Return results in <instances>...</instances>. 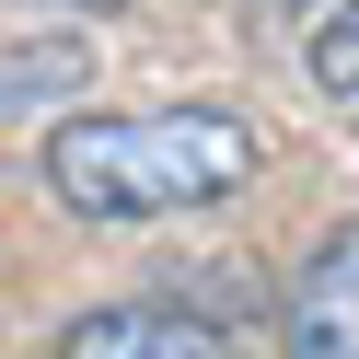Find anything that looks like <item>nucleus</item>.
Masks as SVG:
<instances>
[{
    "label": "nucleus",
    "mask_w": 359,
    "mask_h": 359,
    "mask_svg": "<svg viewBox=\"0 0 359 359\" xmlns=\"http://www.w3.org/2000/svg\"><path fill=\"white\" fill-rule=\"evenodd\" d=\"M47 12H128V0H47Z\"/></svg>",
    "instance_id": "obj_7"
},
{
    "label": "nucleus",
    "mask_w": 359,
    "mask_h": 359,
    "mask_svg": "<svg viewBox=\"0 0 359 359\" xmlns=\"http://www.w3.org/2000/svg\"><path fill=\"white\" fill-rule=\"evenodd\" d=\"M255 174H266V128L243 104H81L70 128H47V197L104 232L220 209Z\"/></svg>",
    "instance_id": "obj_1"
},
{
    "label": "nucleus",
    "mask_w": 359,
    "mask_h": 359,
    "mask_svg": "<svg viewBox=\"0 0 359 359\" xmlns=\"http://www.w3.org/2000/svg\"><path fill=\"white\" fill-rule=\"evenodd\" d=\"M290 12H313V0H243V24H290Z\"/></svg>",
    "instance_id": "obj_6"
},
{
    "label": "nucleus",
    "mask_w": 359,
    "mask_h": 359,
    "mask_svg": "<svg viewBox=\"0 0 359 359\" xmlns=\"http://www.w3.org/2000/svg\"><path fill=\"white\" fill-rule=\"evenodd\" d=\"M302 70H313V93H325V104H359V0H325V12H313Z\"/></svg>",
    "instance_id": "obj_5"
},
{
    "label": "nucleus",
    "mask_w": 359,
    "mask_h": 359,
    "mask_svg": "<svg viewBox=\"0 0 359 359\" xmlns=\"http://www.w3.org/2000/svg\"><path fill=\"white\" fill-rule=\"evenodd\" d=\"M278 359H359V220H325L278 290Z\"/></svg>",
    "instance_id": "obj_2"
},
{
    "label": "nucleus",
    "mask_w": 359,
    "mask_h": 359,
    "mask_svg": "<svg viewBox=\"0 0 359 359\" xmlns=\"http://www.w3.org/2000/svg\"><path fill=\"white\" fill-rule=\"evenodd\" d=\"M93 70L104 58L81 47V35H12V47H0V140H12V128H70L81 116V93H93Z\"/></svg>",
    "instance_id": "obj_4"
},
{
    "label": "nucleus",
    "mask_w": 359,
    "mask_h": 359,
    "mask_svg": "<svg viewBox=\"0 0 359 359\" xmlns=\"http://www.w3.org/2000/svg\"><path fill=\"white\" fill-rule=\"evenodd\" d=\"M58 359H232V325L186 302H93L58 325Z\"/></svg>",
    "instance_id": "obj_3"
}]
</instances>
